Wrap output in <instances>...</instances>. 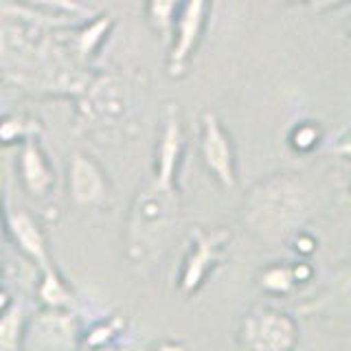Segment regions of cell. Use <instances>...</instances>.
<instances>
[{
  "label": "cell",
  "instance_id": "obj_15",
  "mask_svg": "<svg viewBox=\"0 0 351 351\" xmlns=\"http://www.w3.org/2000/svg\"><path fill=\"white\" fill-rule=\"evenodd\" d=\"M44 136V123L31 112L9 110L0 114V147H20L31 138Z\"/></svg>",
  "mask_w": 351,
  "mask_h": 351
},
{
  "label": "cell",
  "instance_id": "obj_17",
  "mask_svg": "<svg viewBox=\"0 0 351 351\" xmlns=\"http://www.w3.org/2000/svg\"><path fill=\"white\" fill-rule=\"evenodd\" d=\"M128 323L121 314H104L97 316L95 321L84 323L82 327V338H80V349H104V347H114L117 340L125 334Z\"/></svg>",
  "mask_w": 351,
  "mask_h": 351
},
{
  "label": "cell",
  "instance_id": "obj_24",
  "mask_svg": "<svg viewBox=\"0 0 351 351\" xmlns=\"http://www.w3.org/2000/svg\"><path fill=\"white\" fill-rule=\"evenodd\" d=\"M332 154H336V156H340V158L351 160V132H347L343 138H338L334 143V145H332Z\"/></svg>",
  "mask_w": 351,
  "mask_h": 351
},
{
  "label": "cell",
  "instance_id": "obj_3",
  "mask_svg": "<svg viewBox=\"0 0 351 351\" xmlns=\"http://www.w3.org/2000/svg\"><path fill=\"white\" fill-rule=\"evenodd\" d=\"M77 134H93L110 141L134 123L138 99L136 86L119 69L93 71L80 97L73 99Z\"/></svg>",
  "mask_w": 351,
  "mask_h": 351
},
{
  "label": "cell",
  "instance_id": "obj_4",
  "mask_svg": "<svg viewBox=\"0 0 351 351\" xmlns=\"http://www.w3.org/2000/svg\"><path fill=\"white\" fill-rule=\"evenodd\" d=\"M230 246H233V230L228 226H191L176 277L178 294L184 299H193L211 279V274L228 261Z\"/></svg>",
  "mask_w": 351,
  "mask_h": 351
},
{
  "label": "cell",
  "instance_id": "obj_20",
  "mask_svg": "<svg viewBox=\"0 0 351 351\" xmlns=\"http://www.w3.org/2000/svg\"><path fill=\"white\" fill-rule=\"evenodd\" d=\"M27 312L20 301H14L0 314V351H18L25 343Z\"/></svg>",
  "mask_w": 351,
  "mask_h": 351
},
{
  "label": "cell",
  "instance_id": "obj_19",
  "mask_svg": "<svg viewBox=\"0 0 351 351\" xmlns=\"http://www.w3.org/2000/svg\"><path fill=\"white\" fill-rule=\"evenodd\" d=\"M180 5H182V0H145V3H143L145 22L158 40L169 44Z\"/></svg>",
  "mask_w": 351,
  "mask_h": 351
},
{
  "label": "cell",
  "instance_id": "obj_22",
  "mask_svg": "<svg viewBox=\"0 0 351 351\" xmlns=\"http://www.w3.org/2000/svg\"><path fill=\"white\" fill-rule=\"evenodd\" d=\"M268 5L272 7H296V5H303V7H312L314 11H332L338 9L343 5H349L351 0H266Z\"/></svg>",
  "mask_w": 351,
  "mask_h": 351
},
{
  "label": "cell",
  "instance_id": "obj_1",
  "mask_svg": "<svg viewBox=\"0 0 351 351\" xmlns=\"http://www.w3.org/2000/svg\"><path fill=\"white\" fill-rule=\"evenodd\" d=\"M182 215L180 176L152 169L132 197L125 228L123 255L138 272H149L167 250Z\"/></svg>",
  "mask_w": 351,
  "mask_h": 351
},
{
  "label": "cell",
  "instance_id": "obj_7",
  "mask_svg": "<svg viewBox=\"0 0 351 351\" xmlns=\"http://www.w3.org/2000/svg\"><path fill=\"white\" fill-rule=\"evenodd\" d=\"M66 197L80 211H106L112 204V182L93 154L77 149L66 162Z\"/></svg>",
  "mask_w": 351,
  "mask_h": 351
},
{
  "label": "cell",
  "instance_id": "obj_14",
  "mask_svg": "<svg viewBox=\"0 0 351 351\" xmlns=\"http://www.w3.org/2000/svg\"><path fill=\"white\" fill-rule=\"evenodd\" d=\"M36 301L40 307H60V310H80V296L64 277V272L51 263L40 270V279L36 285Z\"/></svg>",
  "mask_w": 351,
  "mask_h": 351
},
{
  "label": "cell",
  "instance_id": "obj_6",
  "mask_svg": "<svg viewBox=\"0 0 351 351\" xmlns=\"http://www.w3.org/2000/svg\"><path fill=\"white\" fill-rule=\"evenodd\" d=\"M211 7L213 0H182L165 60V71L171 80H182L189 73L191 62L204 40Z\"/></svg>",
  "mask_w": 351,
  "mask_h": 351
},
{
  "label": "cell",
  "instance_id": "obj_16",
  "mask_svg": "<svg viewBox=\"0 0 351 351\" xmlns=\"http://www.w3.org/2000/svg\"><path fill=\"white\" fill-rule=\"evenodd\" d=\"M299 312L303 314H327V312H347L351 314V263L347 268L340 270L334 277V285L325 292L323 296H318L312 303H305L299 307Z\"/></svg>",
  "mask_w": 351,
  "mask_h": 351
},
{
  "label": "cell",
  "instance_id": "obj_9",
  "mask_svg": "<svg viewBox=\"0 0 351 351\" xmlns=\"http://www.w3.org/2000/svg\"><path fill=\"white\" fill-rule=\"evenodd\" d=\"M197 152L206 173L224 191H233L237 184V158L235 145L226 125L215 112H204L200 117V136Z\"/></svg>",
  "mask_w": 351,
  "mask_h": 351
},
{
  "label": "cell",
  "instance_id": "obj_21",
  "mask_svg": "<svg viewBox=\"0 0 351 351\" xmlns=\"http://www.w3.org/2000/svg\"><path fill=\"white\" fill-rule=\"evenodd\" d=\"M288 143H290V149L299 154V156L312 154L323 143V128L318 125L316 121H299V123L290 130Z\"/></svg>",
  "mask_w": 351,
  "mask_h": 351
},
{
  "label": "cell",
  "instance_id": "obj_26",
  "mask_svg": "<svg viewBox=\"0 0 351 351\" xmlns=\"http://www.w3.org/2000/svg\"><path fill=\"white\" fill-rule=\"evenodd\" d=\"M0 88H5V80H3V71H0Z\"/></svg>",
  "mask_w": 351,
  "mask_h": 351
},
{
  "label": "cell",
  "instance_id": "obj_12",
  "mask_svg": "<svg viewBox=\"0 0 351 351\" xmlns=\"http://www.w3.org/2000/svg\"><path fill=\"white\" fill-rule=\"evenodd\" d=\"M3 217H5V230L11 244L22 257L29 259L38 270L47 268L53 263L51 250H49V237L42 222L33 215L29 208L11 204L9 195L5 191V204H3Z\"/></svg>",
  "mask_w": 351,
  "mask_h": 351
},
{
  "label": "cell",
  "instance_id": "obj_11",
  "mask_svg": "<svg viewBox=\"0 0 351 351\" xmlns=\"http://www.w3.org/2000/svg\"><path fill=\"white\" fill-rule=\"evenodd\" d=\"M16 173L20 189L31 200L49 202L55 197V191L60 186V176L42 138H31L18 147Z\"/></svg>",
  "mask_w": 351,
  "mask_h": 351
},
{
  "label": "cell",
  "instance_id": "obj_10",
  "mask_svg": "<svg viewBox=\"0 0 351 351\" xmlns=\"http://www.w3.org/2000/svg\"><path fill=\"white\" fill-rule=\"evenodd\" d=\"M117 27L112 14H95L93 18L66 22L58 29L60 51L73 66L93 69V64L106 49V44Z\"/></svg>",
  "mask_w": 351,
  "mask_h": 351
},
{
  "label": "cell",
  "instance_id": "obj_8",
  "mask_svg": "<svg viewBox=\"0 0 351 351\" xmlns=\"http://www.w3.org/2000/svg\"><path fill=\"white\" fill-rule=\"evenodd\" d=\"M82 310H60L40 307L27 318L22 349L31 351H69L80 347L82 338Z\"/></svg>",
  "mask_w": 351,
  "mask_h": 351
},
{
  "label": "cell",
  "instance_id": "obj_2",
  "mask_svg": "<svg viewBox=\"0 0 351 351\" xmlns=\"http://www.w3.org/2000/svg\"><path fill=\"white\" fill-rule=\"evenodd\" d=\"M316 211V195L301 173L277 171L263 176L246 191L241 224L263 246H288Z\"/></svg>",
  "mask_w": 351,
  "mask_h": 351
},
{
  "label": "cell",
  "instance_id": "obj_18",
  "mask_svg": "<svg viewBox=\"0 0 351 351\" xmlns=\"http://www.w3.org/2000/svg\"><path fill=\"white\" fill-rule=\"evenodd\" d=\"M25 9L36 11V14L49 16L55 20H66V22H77L93 18L97 11L88 7L84 0H11Z\"/></svg>",
  "mask_w": 351,
  "mask_h": 351
},
{
  "label": "cell",
  "instance_id": "obj_5",
  "mask_svg": "<svg viewBox=\"0 0 351 351\" xmlns=\"http://www.w3.org/2000/svg\"><path fill=\"white\" fill-rule=\"evenodd\" d=\"M237 345L248 351H288L299 345V323L290 312L252 305L241 316Z\"/></svg>",
  "mask_w": 351,
  "mask_h": 351
},
{
  "label": "cell",
  "instance_id": "obj_13",
  "mask_svg": "<svg viewBox=\"0 0 351 351\" xmlns=\"http://www.w3.org/2000/svg\"><path fill=\"white\" fill-rule=\"evenodd\" d=\"M314 279V268L307 261H277L268 263L257 272V288L268 296H285L294 294L301 285Z\"/></svg>",
  "mask_w": 351,
  "mask_h": 351
},
{
  "label": "cell",
  "instance_id": "obj_23",
  "mask_svg": "<svg viewBox=\"0 0 351 351\" xmlns=\"http://www.w3.org/2000/svg\"><path fill=\"white\" fill-rule=\"evenodd\" d=\"M3 204H5V182H3V176H0V272H3V248H5V237H7Z\"/></svg>",
  "mask_w": 351,
  "mask_h": 351
},
{
  "label": "cell",
  "instance_id": "obj_25",
  "mask_svg": "<svg viewBox=\"0 0 351 351\" xmlns=\"http://www.w3.org/2000/svg\"><path fill=\"white\" fill-rule=\"evenodd\" d=\"M14 301H16V299L11 296V292H9L7 288H3V285H0V314H3Z\"/></svg>",
  "mask_w": 351,
  "mask_h": 351
}]
</instances>
